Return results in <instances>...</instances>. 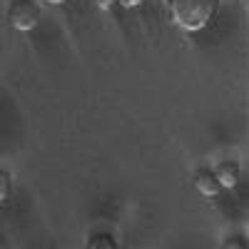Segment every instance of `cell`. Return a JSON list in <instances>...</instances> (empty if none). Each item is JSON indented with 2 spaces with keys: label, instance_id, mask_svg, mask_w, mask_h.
<instances>
[{
  "label": "cell",
  "instance_id": "obj_9",
  "mask_svg": "<svg viewBox=\"0 0 249 249\" xmlns=\"http://www.w3.org/2000/svg\"><path fill=\"white\" fill-rule=\"evenodd\" d=\"M95 5H97L100 10H110V8L115 5V0H95Z\"/></svg>",
  "mask_w": 249,
  "mask_h": 249
},
{
  "label": "cell",
  "instance_id": "obj_7",
  "mask_svg": "<svg viewBox=\"0 0 249 249\" xmlns=\"http://www.w3.org/2000/svg\"><path fill=\"white\" fill-rule=\"evenodd\" d=\"M10 195V175L5 170H0V202Z\"/></svg>",
  "mask_w": 249,
  "mask_h": 249
},
{
  "label": "cell",
  "instance_id": "obj_10",
  "mask_svg": "<svg viewBox=\"0 0 249 249\" xmlns=\"http://www.w3.org/2000/svg\"><path fill=\"white\" fill-rule=\"evenodd\" d=\"M45 3H50V5H62V3H68V0H45Z\"/></svg>",
  "mask_w": 249,
  "mask_h": 249
},
{
  "label": "cell",
  "instance_id": "obj_1",
  "mask_svg": "<svg viewBox=\"0 0 249 249\" xmlns=\"http://www.w3.org/2000/svg\"><path fill=\"white\" fill-rule=\"evenodd\" d=\"M167 3H170V18L175 20V25L195 33L212 20L219 0H167Z\"/></svg>",
  "mask_w": 249,
  "mask_h": 249
},
{
  "label": "cell",
  "instance_id": "obj_2",
  "mask_svg": "<svg viewBox=\"0 0 249 249\" xmlns=\"http://www.w3.org/2000/svg\"><path fill=\"white\" fill-rule=\"evenodd\" d=\"M8 20L15 30L28 33L40 23V5L35 0H13L8 8Z\"/></svg>",
  "mask_w": 249,
  "mask_h": 249
},
{
  "label": "cell",
  "instance_id": "obj_5",
  "mask_svg": "<svg viewBox=\"0 0 249 249\" xmlns=\"http://www.w3.org/2000/svg\"><path fill=\"white\" fill-rule=\"evenodd\" d=\"M85 249H117V242H115V237L100 232V234H92V237L88 239Z\"/></svg>",
  "mask_w": 249,
  "mask_h": 249
},
{
  "label": "cell",
  "instance_id": "obj_3",
  "mask_svg": "<svg viewBox=\"0 0 249 249\" xmlns=\"http://www.w3.org/2000/svg\"><path fill=\"white\" fill-rule=\"evenodd\" d=\"M192 182H195V190L199 195H204V197H217L219 190H222L212 170H197L195 177H192Z\"/></svg>",
  "mask_w": 249,
  "mask_h": 249
},
{
  "label": "cell",
  "instance_id": "obj_6",
  "mask_svg": "<svg viewBox=\"0 0 249 249\" xmlns=\"http://www.w3.org/2000/svg\"><path fill=\"white\" fill-rule=\"evenodd\" d=\"M222 249H249V247H247V237H242V234L227 237V239L222 242Z\"/></svg>",
  "mask_w": 249,
  "mask_h": 249
},
{
  "label": "cell",
  "instance_id": "obj_4",
  "mask_svg": "<svg viewBox=\"0 0 249 249\" xmlns=\"http://www.w3.org/2000/svg\"><path fill=\"white\" fill-rule=\"evenodd\" d=\"M214 177H217L219 187H227V190H230V187H234L239 182V164L232 162V160L219 162L217 170H214Z\"/></svg>",
  "mask_w": 249,
  "mask_h": 249
},
{
  "label": "cell",
  "instance_id": "obj_8",
  "mask_svg": "<svg viewBox=\"0 0 249 249\" xmlns=\"http://www.w3.org/2000/svg\"><path fill=\"white\" fill-rule=\"evenodd\" d=\"M115 3H120L122 8H137V5L144 3V0H115Z\"/></svg>",
  "mask_w": 249,
  "mask_h": 249
}]
</instances>
